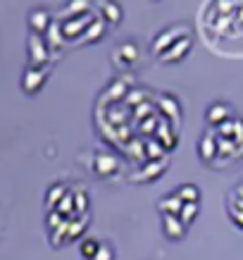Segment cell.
Instances as JSON below:
<instances>
[{"instance_id": "1", "label": "cell", "mask_w": 243, "mask_h": 260, "mask_svg": "<svg viewBox=\"0 0 243 260\" xmlns=\"http://www.w3.org/2000/svg\"><path fill=\"white\" fill-rule=\"evenodd\" d=\"M227 213L238 229H243V181H238L227 196Z\"/></svg>"}, {"instance_id": "2", "label": "cell", "mask_w": 243, "mask_h": 260, "mask_svg": "<svg viewBox=\"0 0 243 260\" xmlns=\"http://www.w3.org/2000/svg\"><path fill=\"white\" fill-rule=\"evenodd\" d=\"M177 34H179V36H188V29H186V26H174V29H165L162 34H157V39L153 41L150 50H153V53H157V55H165L167 50H169V48H172L174 43L179 41V39H174Z\"/></svg>"}, {"instance_id": "3", "label": "cell", "mask_w": 243, "mask_h": 260, "mask_svg": "<svg viewBox=\"0 0 243 260\" xmlns=\"http://www.w3.org/2000/svg\"><path fill=\"white\" fill-rule=\"evenodd\" d=\"M160 220H162V232H165V237L169 241H181L186 237L188 227L181 222L179 215H160Z\"/></svg>"}, {"instance_id": "4", "label": "cell", "mask_w": 243, "mask_h": 260, "mask_svg": "<svg viewBox=\"0 0 243 260\" xmlns=\"http://www.w3.org/2000/svg\"><path fill=\"white\" fill-rule=\"evenodd\" d=\"M205 119H207V124H212V126H222L224 122L234 119V108L222 101L212 103L210 108H207V112H205Z\"/></svg>"}, {"instance_id": "5", "label": "cell", "mask_w": 243, "mask_h": 260, "mask_svg": "<svg viewBox=\"0 0 243 260\" xmlns=\"http://www.w3.org/2000/svg\"><path fill=\"white\" fill-rule=\"evenodd\" d=\"M188 50H191V36H184V39L177 41L160 60H162V62H181V60L188 55Z\"/></svg>"}, {"instance_id": "6", "label": "cell", "mask_w": 243, "mask_h": 260, "mask_svg": "<svg viewBox=\"0 0 243 260\" xmlns=\"http://www.w3.org/2000/svg\"><path fill=\"white\" fill-rule=\"evenodd\" d=\"M181 208H184V201H181L177 193H167L157 201V210L160 215H179Z\"/></svg>"}, {"instance_id": "7", "label": "cell", "mask_w": 243, "mask_h": 260, "mask_svg": "<svg viewBox=\"0 0 243 260\" xmlns=\"http://www.w3.org/2000/svg\"><path fill=\"white\" fill-rule=\"evenodd\" d=\"M43 81H46V74L41 70H33V67H29L26 70V77H24V81H22V86H24V91L31 95V93H36V86H43Z\"/></svg>"}, {"instance_id": "8", "label": "cell", "mask_w": 243, "mask_h": 260, "mask_svg": "<svg viewBox=\"0 0 243 260\" xmlns=\"http://www.w3.org/2000/svg\"><path fill=\"white\" fill-rule=\"evenodd\" d=\"M217 139L215 136H210V134H205L203 139H200V146H198V150H200V158L205 160V162H210L217 153H220V148H217Z\"/></svg>"}, {"instance_id": "9", "label": "cell", "mask_w": 243, "mask_h": 260, "mask_svg": "<svg viewBox=\"0 0 243 260\" xmlns=\"http://www.w3.org/2000/svg\"><path fill=\"white\" fill-rule=\"evenodd\" d=\"M67 184H53L50 189H48V196H46V208H48V213L55 208V198H57V205L62 203L64 198H67Z\"/></svg>"}, {"instance_id": "10", "label": "cell", "mask_w": 243, "mask_h": 260, "mask_svg": "<svg viewBox=\"0 0 243 260\" xmlns=\"http://www.w3.org/2000/svg\"><path fill=\"white\" fill-rule=\"evenodd\" d=\"M102 246V239H95V237H86L81 244H79V251H81V258L84 260H93L98 255Z\"/></svg>"}, {"instance_id": "11", "label": "cell", "mask_w": 243, "mask_h": 260, "mask_svg": "<svg viewBox=\"0 0 243 260\" xmlns=\"http://www.w3.org/2000/svg\"><path fill=\"white\" fill-rule=\"evenodd\" d=\"M174 193H177L184 203H200V189H198L196 184H181Z\"/></svg>"}, {"instance_id": "12", "label": "cell", "mask_w": 243, "mask_h": 260, "mask_svg": "<svg viewBox=\"0 0 243 260\" xmlns=\"http://www.w3.org/2000/svg\"><path fill=\"white\" fill-rule=\"evenodd\" d=\"M48 19H50V15H48L46 10H33L31 12V31L33 34H43L48 26Z\"/></svg>"}, {"instance_id": "13", "label": "cell", "mask_w": 243, "mask_h": 260, "mask_svg": "<svg viewBox=\"0 0 243 260\" xmlns=\"http://www.w3.org/2000/svg\"><path fill=\"white\" fill-rule=\"evenodd\" d=\"M179 217H181V222H184L186 227H191V224L196 222V217H198V203H184Z\"/></svg>"}, {"instance_id": "14", "label": "cell", "mask_w": 243, "mask_h": 260, "mask_svg": "<svg viewBox=\"0 0 243 260\" xmlns=\"http://www.w3.org/2000/svg\"><path fill=\"white\" fill-rule=\"evenodd\" d=\"M93 260H117V251H115V246H112L110 241H105V239H102L100 251H98V255H95Z\"/></svg>"}, {"instance_id": "15", "label": "cell", "mask_w": 243, "mask_h": 260, "mask_svg": "<svg viewBox=\"0 0 243 260\" xmlns=\"http://www.w3.org/2000/svg\"><path fill=\"white\" fill-rule=\"evenodd\" d=\"M105 17H108V22H119V17H122V10H119V5H115V3H105Z\"/></svg>"}]
</instances>
